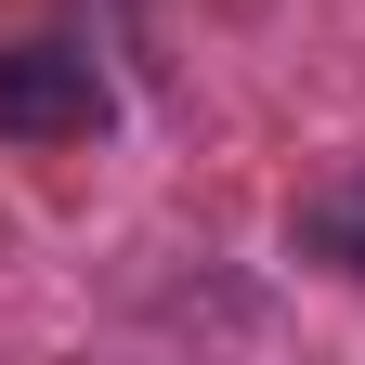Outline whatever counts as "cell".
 <instances>
[{
    "label": "cell",
    "instance_id": "cell-1",
    "mask_svg": "<svg viewBox=\"0 0 365 365\" xmlns=\"http://www.w3.org/2000/svg\"><path fill=\"white\" fill-rule=\"evenodd\" d=\"M66 130H105V78L66 39H14L0 53V144H66Z\"/></svg>",
    "mask_w": 365,
    "mask_h": 365
},
{
    "label": "cell",
    "instance_id": "cell-2",
    "mask_svg": "<svg viewBox=\"0 0 365 365\" xmlns=\"http://www.w3.org/2000/svg\"><path fill=\"white\" fill-rule=\"evenodd\" d=\"M287 248H300V261H327V274H365V157H352V170H327V182L300 196Z\"/></svg>",
    "mask_w": 365,
    "mask_h": 365
}]
</instances>
